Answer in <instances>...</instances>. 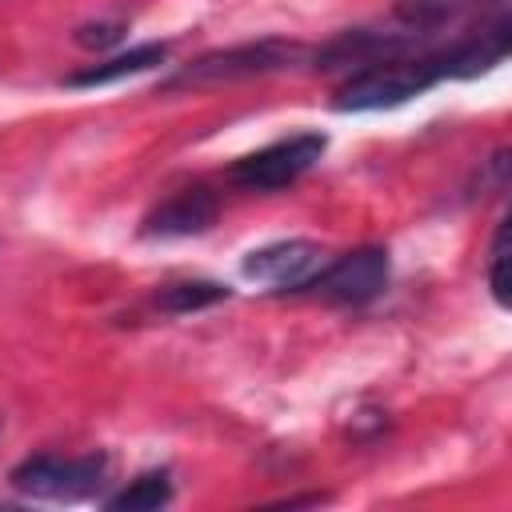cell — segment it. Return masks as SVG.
<instances>
[{
    "label": "cell",
    "mask_w": 512,
    "mask_h": 512,
    "mask_svg": "<svg viewBox=\"0 0 512 512\" xmlns=\"http://www.w3.org/2000/svg\"><path fill=\"white\" fill-rule=\"evenodd\" d=\"M440 80H448V64H444V44L428 48V52H412V56H392V60H376L356 68L332 96L336 112H376V108H396L412 96H424L428 88H436Z\"/></svg>",
    "instance_id": "obj_1"
},
{
    "label": "cell",
    "mask_w": 512,
    "mask_h": 512,
    "mask_svg": "<svg viewBox=\"0 0 512 512\" xmlns=\"http://www.w3.org/2000/svg\"><path fill=\"white\" fill-rule=\"evenodd\" d=\"M312 52L300 40H280V36H264L252 44H232V48H216L196 56L192 64H184L172 80H164L168 92L176 88H204V84H232V80H252V76H268V72H284L304 64Z\"/></svg>",
    "instance_id": "obj_2"
},
{
    "label": "cell",
    "mask_w": 512,
    "mask_h": 512,
    "mask_svg": "<svg viewBox=\"0 0 512 512\" xmlns=\"http://www.w3.org/2000/svg\"><path fill=\"white\" fill-rule=\"evenodd\" d=\"M108 476V456L88 452V456H28L12 468V488L32 496V500H84L96 496Z\"/></svg>",
    "instance_id": "obj_3"
},
{
    "label": "cell",
    "mask_w": 512,
    "mask_h": 512,
    "mask_svg": "<svg viewBox=\"0 0 512 512\" xmlns=\"http://www.w3.org/2000/svg\"><path fill=\"white\" fill-rule=\"evenodd\" d=\"M324 148H328L324 132H296V136H284L268 148H256V152L240 156L228 168V180L248 188V192H276V188L296 184L324 156Z\"/></svg>",
    "instance_id": "obj_4"
},
{
    "label": "cell",
    "mask_w": 512,
    "mask_h": 512,
    "mask_svg": "<svg viewBox=\"0 0 512 512\" xmlns=\"http://www.w3.org/2000/svg\"><path fill=\"white\" fill-rule=\"evenodd\" d=\"M388 288V252L368 244V248H352L344 256H336L332 264H324L300 292H312L328 304H368Z\"/></svg>",
    "instance_id": "obj_5"
},
{
    "label": "cell",
    "mask_w": 512,
    "mask_h": 512,
    "mask_svg": "<svg viewBox=\"0 0 512 512\" xmlns=\"http://www.w3.org/2000/svg\"><path fill=\"white\" fill-rule=\"evenodd\" d=\"M504 12H508V0H396L392 20L396 28L416 32L428 44H440V36L464 32Z\"/></svg>",
    "instance_id": "obj_6"
},
{
    "label": "cell",
    "mask_w": 512,
    "mask_h": 512,
    "mask_svg": "<svg viewBox=\"0 0 512 512\" xmlns=\"http://www.w3.org/2000/svg\"><path fill=\"white\" fill-rule=\"evenodd\" d=\"M320 268H324V248L316 240H272L264 248H252L240 264L248 280L292 292H300Z\"/></svg>",
    "instance_id": "obj_7"
},
{
    "label": "cell",
    "mask_w": 512,
    "mask_h": 512,
    "mask_svg": "<svg viewBox=\"0 0 512 512\" xmlns=\"http://www.w3.org/2000/svg\"><path fill=\"white\" fill-rule=\"evenodd\" d=\"M216 216H220L216 192H208L204 184H192V188H180V192H172L168 200H160V204L144 216L140 232L152 236V240L200 236V232H208V228L216 224Z\"/></svg>",
    "instance_id": "obj_8"
},
{
    "label": "cell",
    "mask_w": 512,
    "mask_h": 512,
    "mask_svg": "<svg viewBox=\"0 0 512 512\" xmlns=\"http://www.w3.org/2000/svg\"><path fill=\"white\" fill-rule=\"evenodd\" d=\"M164 60H168V44L152 40V44H136V48L120 52V56H108L100 64H88V68L64 76V84L68 88H100V84H116L124 76H140V72H148V68H156Z\"/></svg>",
    "instance_id": "obj_9"
},
{
    "label": "cell",
    "mask_w": 512,
    "mask_h": 512,
    "mask_svg": "<svg viewBox=\"0 0 512 512\" xmlns=\"http://www.w3.org/2000/svg\"><path fill=\"white\" fill-rule=\"evenodd\" d=\"M172 500V476L160 468V472H144L136 476L128 488H120L116 496H108L104 504L112 512H156Z\"/></svg>",
    "instance_id": "obj_10"
},
{
    "label": "cell",
    "mask_w": 512,
    "mask_h": 512,
    "mask_svg": "<svg viewBox=\"0 0 512 512\" xmlns=\"http://www.w3.org/2000/svg\"><path fill=\"white\" fill-rule=\"evenodd\" d=\"M228 284H216V280H180V284H164L156 292V304L172 316H184V312H200V308H212L220 300H228Z\"/></svg>",
    "instance_id": "obj_11"
},
{
    "label": "cell",
    "mask_w": 512,
    "mask_h": 512,
    "mask_svg": "<svg viewBox=\"0 0 512 512\" xmlns=\"http://www.w3.org/2000/svg\"><path fill=\"white\" fill-rule=\"evenodd\" d=\"M488 292H492L496 308H508V220L496 224L492 260H488Z\"/></svg>",
    "instance_id": "obj_12"
},
{
    "label": "cell",
    "mask_w": 512,
    "mask_h": 512,
    "mask_svg": "<svg viewBox=\"0 0 512 512\" xmlns=\"http://www.w3.org/2000/svg\"><path fill=\"white\" fill-rule=\"evenodd\" d=\"M124 36V24L120 20H100V24H84V28H76V44L80 48H108V44H116Z\"/></svg>",
    "instance_id": "obj_13"
}]
</instances>
